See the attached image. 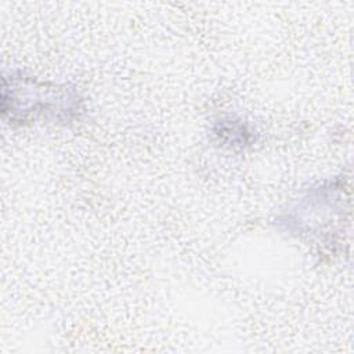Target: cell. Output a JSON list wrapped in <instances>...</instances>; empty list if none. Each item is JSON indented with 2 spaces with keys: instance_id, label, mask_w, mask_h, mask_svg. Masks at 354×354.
I'll return each instance as SVG.
<instances>
[{
  "instance_id": "cell-1",
  "label": "cell",
  "mask_w": 354,
  "mask_h": 354,
  "mask_svg": "<svg viewBox=\"0 0 354 354\" xmlns=\"http://www.w3.org/2000/svg\"><path fill=\"white\" fill-rule=\"evenodd\" d=\"M10 87V94L3 93V101L22 100V105L4 112H10L11 120H15L21 113V120H25L28 116L35 119L44 113H53L58 119L61 115L71 116L75 111L80 109L77 97L68 94L64 88H48L33 80L22 79H12Z\"/></svg>"
}]
</instances>
